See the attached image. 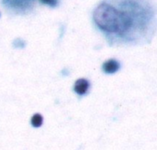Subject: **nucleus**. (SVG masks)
Here are the masks:
<instances>
[{
    "mask_svg": "<svg viewBox=\"0 0 157 150\" xmlns=\"http://www.w3.org/2000/svg\"><path fill=\"white\" fill-rule=\"evenodd\" d=\"M6 9L16 15H25L30 13L37 0H0Z\"/></svg>",
    "mask_w": 157,
    "mask_h": 150,
    "instance_id": "nucleus-2",
    "label": "nucleus"
},
{
    "mask_svg": "<svg viewBox=\"0 0 157 150\" xmlns=\"http://www.w3.org/2000/svg\"><path fill=\"white\" fill-rule=\"evenodd\" d=\"M88 88H89V82L86 79H79L75 82V91L76 93L83 95V94L86 93Z\"/></svg>",
    "mask_w": 157,
    "mask_h": 150,
    "instance_id": "nucleus-3",
    "label": "nucleus"
},
{
    "mask_svg": "<svg viewBox=\"0 0 157 150\" xmlns=\"http://www.w3.org/2000/svg\"><path fill=\"white\" fill-rule=\"evenodd\" d=\"M120 68V64L115 60H109L103 64V71L106 73H115Z\"/></svg>",
    "mask_w": 157,
    "mask_h": 150,
    "instance_id": "nucleus-4",
    "label": "nucleus"
},
{
    "mask_svg": "<svg viewBox=\"0 0 157 150\" xmlns=\"http://www.w3.org/2000/svg\"><path fill=\"white\" fill-rule=\"evenodd\" d=\"M93 20L110 41H141L155 33V6L151 0H102Z\"/></svg>",
    "mask_w": 157,
    "mask_h": 150,
    "instance_id": "nucleus-1",
    "label": "nucleus"
},
{
    "mask_svg": "<svg viewBox=\"0 0 157 150\" xmlns=\"http://www.w3.org/2000/svg\"><path fill=\"white\" fill-rule=\"evenodd\" d=\"M42 121H43V118L39 114H36L33 115L32 119H31V124L35 126V127H39L42 125Z\"/></svg>",
    "mask_w": 157,
    "mask_h": 150,
    "instance_id": "nucleus-5",
    "label": "nucleus"
},
{
    "mask_svg": "<svg viewBox=\"0 0 157 150\" xmlns=\"http://www.w3.org/2000/svg\"><path fill=\"white\" fill-rule=\"evenodd\" d=\"M40 2L43 5H48L50 6H56L59 3L58 0H40Z\"/></svg>",
    "mask_w": 157,
    "mask_h": 150,
    "instance_id": "nucleus-6",
    "label": "nucleus"
}]
</instances>
